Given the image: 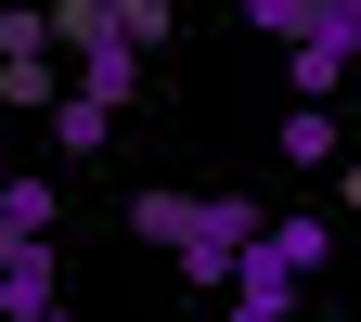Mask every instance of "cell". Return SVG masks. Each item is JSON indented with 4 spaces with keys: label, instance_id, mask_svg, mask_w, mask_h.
Wrapping results in <instances>:
<instances>
[{
    "label": "cell",
    "instance_id": "8992f818",
    "mask_svg": "<svg viewBox=\"0 0 361 322\" xmlns=\"http://www.w3.org/2000/svg\"><path fill=\"white\" fill-rule=\"evenodd\" d=\"M52 284H65V271H52V245H26L13 271H0V309H13V322H26V309H52Z\"/></svg>",
    "mask_w": 361,
    "mask_h": 322
},
{
    "label": "cell",
    "instance_id": "ba28073f",
    "mask_svg": "<svg viewBox=\"0 0 361 322\" xmlns=\"http://www.w3.org/2000/svg\"><path fill=\"white\" fill-rule=\"evenodd\" d=\"M180 219H194V194H129V233H142V245H155V258H168V245H180Z\"/></svg>",
    "mask_w": 361,
    "mask_h": 322
},
{
    "label": "cell",
    "instance_id": "3957f363",
    "mask_svg": "<svg viewBox=\"0 0 361 322\" xmlns=\"http://www.w3.org/2000/svg\"><path fill=\"white\" fill-rule=\"evenodd\" d=\"M258 258H271V271H297V284H310V271L336 258V219H310V206H297V219H258Z\"/></svg>",
    "mask_w": 361,
    "mask_h": 322
},
{
    "label": "cell",
    "instance_id": "9a60e30c",
    "mask_svg": "<svg viewBox=\"0 0 361 322\" xmlns=\"http://www.w3.org/2000/svg\"><path fill=\"white\" fill-rule=\"evenodd\" d=\"M0 322H13V309H0Z\"/></svg>",
    "mask_w": 361,
    "mask_h": 322
},
{
    "label": "cell",
    "instance_id": "30bf717a",
    "mask_svg": "<svg viewBox=\"0 0 361 322\" xmlns=\"http://www.w3.org/2000/svg\"><path fill=\"white\" fill-rule=\"evenodd\" d=\"M323 39H348V52H361V0H336V26H323Z\"/></svg>",
    "mask_w": 361,
    "mask_h": 322
},
{
    "label": "cell",
    "instance_id": "8fae6325",
    "mask_svg": "<svg viewBox=\"0 0 361 322\" xmlns=\"http://www.w3.org/2000/svg\"><path fill=\"white\" fill-rule=\"evenodd\" d=\"M336 206H361V155H348V168H336Z\"/></svg>",
    "mask_w": 361,
    "mask_h": 322
},
{
    "label": "cell",
    "instance_id": "9c48e42d",
    "mask_svg": "<svg viewBox=\"0 0 361 322\" xmlns=\"http://www.w3.org/2000/svg\"><path fill=\"white\" fill-rule=\"evenodd\" d=\"M116 39H129V52H155V39H168V0H116Z\"/></svg>",
    "mask_w": 361,
    "mask_h": 322
},
{
    "label": "cell",
    "instance_id": "5b68a950",
    "mask_svg": "<svg viewBox=\"0 0 361 322\" xmlns=\"http://www.w3.org/2000/svg\"><path fill=\"white\" fill-rule=\"evenodd\" d=\"M104 142H116V104L65 90V104H52V155H104Z\"/></svg>",
    "mask_w": 361,
    "mask_h": 322
},
{
    "label": "cell",
    "instance_id": "5bb4252c",
    "mask_svg": "<svg viewBox=\"0 0 361 322\" xmlns=\"http://www.w3.org/2000/svg\"><path fill=\"white\" fill-rule=\"evenodd\" d=\"M194 322H233V309H194Z\"/></svg>",
    "mask_w": 361,
    "mask_h": 322
},
{
    "label": "cell",
    "instance_id": "7a4b0ae2",
    "mask_svg": "<svg viewBox=\"0 0 361 322\" xmlns=\"http://www.w3.org/2000/svg\"><path fill=\"white\" fill-rule=\"evenodd\" d=\"M0 104H39V116L65 104V39H52V13H26V0L0 13Z\"/></svg>",
    "mask_w": 361,
    "mask_h": 322
},
{
    "label": "cell",
    "instance_id": "6da1fadb",
    "mask_svg": "<svg viewBox=\"0 0 361 322\" xmlns=\"http://www.w3.org/2000/svg\"><path fill=\"white\" fill-rule=\"evenodd\" d=\"M258 219H271V206H245V194H194V219H180V245H168V258H180V284H207V297H219V284L245 271Z\"/></svg>",
    "mask_w": 361,
    "mask_h": 322
},
{
    "label": "cell",
    "instance_id": "7c38bea8",
    "mask_svg": "<svg viewBox=\"0 0 361 322\" xmlns=\"http://www.w3.org/2000/svg\"><path fill=\"white\" fill-rule=\"evenodd\" d=\"M0 194H13V155H0Z\"/></svg>",
    "mask_w": 361,
    "mask_h": 322
},
{
    "label": "cell",
    "instance_id": "4fadbf2b",
    "mask_svg": "<svg viewBox=\"0 0 361 322\" xmlns=\"http://www.w3.org/2000/svg\"><path fill=\"white\" fill-rule=\"evenodd\" d=\"M26 322H65V309H26Z\"/></svg>",
    "mask_w": 361,
    "mask_h": 322
},
{
    "label": "cell",
    "instance_id": "277c9868",
    "mask_svg": "<svg viewBox=\"0 0 361 322\" xmlns=\"http://www.w3.org/2000/svg\"><path fill=\"white\" fill-rule=\"evenodd\" d=\"M361 52H348V39H323V26H310V39H284V90H297V104H336V78H348Z\"/></svg>",
    "mask_w": 361,
    "mask_h": 322
},
{
    "label": "cell",
    "instance_id": "52a82bcc",
    "mask_svg": "<svg viewBox=\"0 0 361 322\" xmlns=\"http://www.w3.org/2000/svg\"><path fill=\"white\" fill-rule=\"evenodd\" d=\"M284 168H336V116L323 104H284Z\"/></svg>",
    "mask_w": 361,
    "mask_h": 322
}]
</instances>
